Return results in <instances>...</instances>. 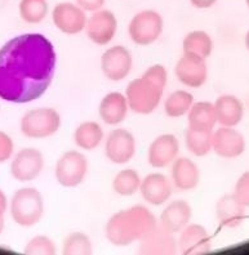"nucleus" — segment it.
<instances>
[{
    "label": "nucleus",
    "mask_w": 249,
    "mask_h": 255,
    "mask_svg": "<svg viewBox=\"0 0 249 255\" xmlns=\"http://www.w3.org/2000/svg\"><path fill=\"white\" fill-rule=\"evenodd\" d=\"M57 67L53 43L45 35L27 32L0 48V100L30 103L49 89Z\"/></svg>",
    "instance_id": "1"
},
{
    "label": "nucleus",
    "mask_w": 249,
    "mask_h": 255,
    "mask_svg": "<svg viewBox=\"0 0 249 255\" xmlns=\"http://www.w3.org/2000/svg\"><path fill=\"white\" fill-rule=\"evenodd\" d=\"M156 226L158 218L153 210L138 204L114 213L105 224V236L111 245L123 248L140 243Z\"/></svg>",
    "instance_id": "2"
},
{
    "label": "nucleus",
    "mask_w": 249,
    "mask_h": 255,
    "mask_svg": "<svg viewBox=\"0 0 249 255\" xmlns=\"http://www.w3.org/2000/svg\"><path fill=\"white\" fill-rule=\"evenodd\" d=\"M10 218L22 228H31L43 219L45 201L41 192L31 186L21 187L9 200Z\"/></svg>",
    "instance_id": "3"
},
{
    "label": "nucleus",
    "mask_w": 249,
    "mask_h": 255,
    "mask_svg": "<svg viewBox=\"0 0 249 255\" xmlns=\"http://www.w3.org/2000/svg\"><path fill=\"white\" fill-rule=\"evenodd\" d=\"M62 124L61 114L53 107H36L28 110L19 120V131L30 139L53 137Z\"/></svg>",
    "instance_id": "4"
},
{
    "label": "nucleus",
    "mask_w": 249,
    "mask_h": 255,
    "mask_svg": "<svg viewBox=\"0 0 249 255\" xmlns=\"http://www.w3.org/2000/svg\"><path fill=\"white\" fill-rule=\"evenodd\" d=\"M164 91V88L141 75L140 78L128 83L124 94L132 112L137 115H150L163 102Z\"/></svg>",
    "instance_id": "5"
},
{
    "label": "nucleus",
    "mask_w": 249,
    "mask_h": 255,
    "mask_svg": "<svg viewBox=\"0 0 249 255\" xmlns=\"http://www.w3.org/2000/svg\"><path fill=\"white\" fill-rule=\"evenodd\" d=\"M164 31V18L158 10L142 9L128 23V35L136 45L147 47L160 39Z\"/></svg>",
    "instance_id": "6"
},
{
    "label": "nucleus",
    "mask_w": 249,
    "mask_h": 255,
    "mask_svg": "<svg viewBox=\"0 0 249 255\" xmlns=\"http://www.w3.org/2000/svg\"><path fill=\"white\" fill-rule=\"evenodd\" d=\"M89 170L87 156L80 149H69L59 156L54 166L57 183L63 188H76L84 183Z\"/></svg>",
    "instance_id": "7"
},
{
    "label": "nucleus",
    "mask_w": 249,
    "mask_h": 255,
    "mask_svg": "<svg viewBox=\"0 0 249 255\" xmlns=\"http://www.w3.org/2000/svg\"><path fill=\"white\" fill-rule=\"evenodd\" d=\"M45 166V159L40 149L35 147H25L18 149L12 156L9 173L13 179L21 183H28L40 177Z\"/></svg>",
    "instance_id": "8"
},
{
    "label": "nucleus",
    "mask_w": 249,
    "mask_h": 255,
    "mask_svg": "<svg viewBox=\"0 0 249 255\" xmlns=\"http://www.w3.org/2000/svg\"><path fill=\"white\" fill-rule=\"evenodd\" d=\"M105 156L115 165H125L131 162L137 152V140L134 134L125 128H115L109 131L105 140Z\"/></svg>",
    "instance_id": "9"
},
{
    "label": "nucleus",
    "mask_w": 249,
    "mask_h": 255,
    "mask_svg": "<svg viewBox=\"0 0 249 255\" xmlns=\"http://www.w3.org/2000/svg\"><path fill=\"white\" fill-rule=\"evenodd\" d=\"M100 66L103 76L107 80L119 83L125 80L131 74L133 69V56L124 45H112L102 53Z\"/></svg>",
    "instance_id": "10"
},
{
    "label": "nucleus",
    "mask_w": 249,
    "mask_h": 255,
    "mask_svg": "<svg viewBox=\"0 0 249 255\" xmlns=\"http://www.w3.org/2000/svg\"><path fill=\"white\" fill-rule=\"evenodd\" d=\"M52 22L59 32L65 35H78L85 30L88 13L75 1H61L50 12Z\"/></svg>",
    "instance_id": "11"
},
{
    "label": "nucleus",
    "mask_w": 249,
    "mask_h": 255,
    "mask_svg": "<svg viewBox=\"0 0 249 255\" xmlns=\"http://www.w3.org/2000/svg\"><path fill=\"white\" fill-rule=\"evenodd\" d=\"M118 17L112 10L102 8L93 13H89L84 32L88 39L96 45H107L112 41L118 32Z\"/></svg>",
    "instance_id": "12"
},
{
    "label": "nucleus",
    "mask_w": 249,
    "mask_h": 255,
    "mask_svg": "<svg viewBox=\"0 0 249 255\" xmlns=\"http://www.w3.org/2000/svg\"><path fill=\"white\" fill-rule=\"evenodd\" d=\"M177 80L185 87L191 89L202 88L208 80V65L207 59L191 53H182L175 66Z\"/></svg>",
    "instance_id": "13"
},
{
    "label": "nucleus",
    "mask_w": 249,
    "mask_h": 255,
    "mask_svg": "<svg viewBox=\"0 0 249 255\" xmlns=\"http://www.w3.org/2000/svg\"><path fill=\"white\" fill-rule=\"evenodd\" d=\"M175 187L171 178L160 171L150 173L142 178L140 186V195L150 206H164L172 199Z\"/></svg>",
    "instance_id": "14"
},
{
    "label": "nucleus",
    "mask_w": 249,
    "mask_h": 255,
    "mask_svg": "<svg viewBox=\"0 0 249 255\" xmlns=\"http://www.w3.org/2000/svg\"><path fill=\"white\" fill-rule=\"evenodd\" d=\"M246 138L234 127H220L212 131V152L222 159H237L246 151Z\"/></svg>",
    "instance_id": "15"
},
{
    "label": "nucleus",
    "mask_w": 249,
    "mask_h": 255,
    "mask_svg": "<svg viewBox=\"0 0 249 255\" xmlns=\"http://www.w3.org/2000/svg\"><path fill=\"white\" fill-rule=\"evenodd\" d=\"M180 156V140L172 133L159 134L147 149V162L156 170L169 168Z\"/></svg>",
    "instance_id": "16"
},
{
    "label": "nucleus",
    "mask_w": 249,
    "mask_h": 255,
    "mask_svg": "<svg viewBox=\"0 0 249 255\" xmlns=\"http://www.w3.org/2000/svg\"><path fill=\"white\" fill-rule=\"evenodd\" d=\"M177 246L184 255L207 254L212 249V239L203 224L189 223L177 234Z\"/></svg>",
    "instance_id": "17"
},
{
    "label": "nucleus",
    "mask_w": 249,
    "mask_h": 255,
    "mask_svg": "<svg viewBox=\"0 0 249 255\" xmlns=\"http://www.w3.org/2000/svg\"><path fill=\"white\" fill-rule=\"evenodd\" d=\"M193 219V208L184 199L169 200L158 218V224L172 234L177 235Z\"/></svg>",
    "instance_id": "18"
},
{
    "label": "nucleus",
    "mask_w": 249,
    "mask_h": 255,
    "mask_svg": "<svg viewBox=\"0 0 249 255\" xmlns=\"http://www.w3.org/2000/svg\"><path fill=\"white\" fill-rule=\"evenodd\" d=\"M138 253L142 255H173L178 253L177 236L159 224L138 243Z\"/></svg>",
    "instance_id": "19"
},
{
    "label": "nucleus",
    "mask_w": 249,
    "mask_h": 255,
    "mask_svg": "<svg viewBox=\"0 0 249 255\" xmlns=\"http://www.w3.org/2000/svg\"><path fill=\"white\" fill-rule=\"evenodd\" d=\"M171 178L175 190L178 191H193L200 183V169L194 160L185 156H178L171 166Z\"/></svg>",
    "instance_id": "20"
},
{
    "label": "nucleus",
    "mask_w": 249,
    "mask_h": 255,
    "mask_svg": "<svg viewBox=\"0 0 249 255\" xmlns=\"http://www.w3.org/2000/svg\"><path fill=\"white\" fill-rule=\"evenodd\" d=\"M127 97L120 92H110L102 97L98 105V116L103 124L109 127H118L125 122L129 114Z\"/></svg>",
    "instance_id": "21"
},
{
    "label": "nucleus",
    "mask_w": 249,
    "mask_h": 255,
    "mask_svg": "<svg viewBox=\"0 0 249 255\" xmlns=\"http://www.w3.org/2000/svg\"><path fill=\"white\" fill-rule=\"evenodd\" d=\"M246 209V206L234 196V193H226L216 202V218L222 227L234 230L243 224Z\"/></svg>",
    "instance_id": "22"
},
{
    "label": "nucleus",
    "mask_w": 249,
    "mask_h": 255,
    "mask_svg": "<svg viewBox=\"0 0 249 255\" xmlns=\"http://www.w3.org/2000/svg\"><path fill=\"white\" fill-rule=\"evenodd\" d=\"M217 124L221 127H238L244 118L243 102L234 94H222L213 102Z\"/></svg>",
    "instance_id": "23"
},
{
    "label": "nucleus",
    "mask_w": 249,
    "mask_h": 255,
    "mask_svg": "<svg viewBox=\"0 0 249 255\" xmlns=\"http://www.w3.org/2000/svg\"><path fill=\"white\" fill-rule=\"evenodd\" d=\"M105 131L100 123L85 120L75 128L72 139L80 151H93L98 148L105 140Z\"/></svg>",
    "instance_id": "24"
},
{
    "label": "nucleus",
    "mask_w": 249,
    "mask_h": 255,
    "mask_svg": "<svg viewBox=\"0 0 249 255\" xmlns=\"http://www.w3.org/2000/svg\"><path fill=\"white\" fill-rule=\"evenodd\" d=\"M186 116L187 128L195 130L212 131L218 125L215 105L208 101H195Z\"/></svg>",
    "instance_id": "25"
},
{
    "label": "nucleus",
    "mask_w": 249,
    "mask_h": 255,
    "mask_svg": "<svg viewBox=\"0 0 249 255\" xmlns=\"http://www.w3.org/2000/svg\"><path fill=\"white\" fill-rule=\"evenodd\" d=\"M212 37L204 30H193L185 35L182 40V53H191L208 59L213 52Z\"/></svg>",
    "instance_id": "26"
},
{
    "label": "nucleus",
    "mask_w": 249,
    "mask_h": 255,
    "mask_svg": "<svg viewBox=\"0 0 249 255\" xmlns=\"http://www.w3.org/2000/svg\"><path fill=\"white\" fill-rule=\"evenodd\" d=\"M194 102H195V98L193 93L184 89H178L169 93L167 98L163 101V109L168 118L180 119L189 114Z\"/></svg>",
    "instance_id": "27"
},
{
    "label": "nucleus",
    "mask_w": 249,
    "mask_h": 255,
    "mask_svg": "<svg viewBox=\"0 0 249 255\" xmlns=\"http://www.w3.org/2000/svg\"><path fill=\"white\" fill-rule=\"evenodd\" d=\"M142 182L140 173L133 168H124L119 170L112 179V191L120 197H132L140 192Z\"/></svg>",
    "instance_id": "28"
},
{
    "label": "nucleus",
    "mask_w": 249,
    "mask_h": 255,
    "mask_svg": "<svg viewBox=\"0 0 249 255\" xmlns=\"http://www.w3.org/2000/svg\"><path fill=\"white\" fill-rule=\"evenodd\" d=\"M212 131L187 128L184 137L187 151L196 157H204L212 152Z\"/></svg>",
    "instance_id": "29"
},
{
    "label": "nucleus",
    "mask_w": 249,
    "mask_h": 255,
    "mask_svg": "<svg viewBox=\"0 0 249 255\" xmlns=\"http://www.w3.org/2000/svg\"><path fill=\"white\" fill-rule=\"evenodd\" d=\"M18 14L28 25H37L49 14V3L48 0H19Z\"/></svg>",
    "instance_id": "30"
},
{
    "label": "nucleus",
    "mask_w": 249,
    "mask_h": 255,
    "mask_svg": "<svg viewBox=\"0 0 249 255\" xmlns=\"http://www.w3.org/2000/svg\"><path fill=\"white\" fill-rule=\"evenodd\" d=\"M61 252L63 255H90L93 253V243L85 232L75 231L63 239Z\"/></svg>",
    "instance_id": "31"
},
{
    "label": "nucleus",
    "mask_w": 249,
    "mask_h": 255,
    "mask_svg": "<svg viewBox=\"0 0 249 255\" xmlns=\"http://www.w3.org/2000/svg\"><path fill=\"white\" fill-rule=\"evenodd\" d=\"M23 253L27 255H56L57 245L47 235H36L26 243Z\"/></svg>",
    "instance_id": "32"
},
{
    "label": "nucleus",
    "mask_w": 249,
    "mask_h": 255,
    "mask_svg": "<svg viewBox=\"0 0 249 255\" xmlns=\"http://www.w3.org/2000/svg\"><path fill=\"white\" fill-rule=\"evenodd\" d=\"M142 76L158 84L159 87L164 88V89L168 84V71L160 63H155V65H151L150 67H147L142 74Z\"/></svg>",
    "instance_id": "33"
},
{
    "label": "nucleus",
    "mask_w": 249,
    "mask_h": 255,
    "mask_svg": "<svg viewBox=\"0 0 249 255\" xmlns=\"http://www.w3.org/2000/svg\"><path fill=\"white\" fill-rule=\"evenodd\" d=\"M233 193L246 208H249V170L238 178Z\"/></svg>",
    "instance_id": "34"
},
{
    "label": "nucleus",
    "mask_w": 249,
    "mask_h": 255,
    "mask_svg": "<svg viewBox=\"0 0 249 255\" xmlns=\"http://www.w3.org/2000/svg\"><path fill=\"white\" fill-rule=\"evenodd\" d=\"M14 155V142L9 134L0 130V164L10 161Z\"/></svg>",
    "instance_id": "35"
},
{
    "label": "nucleus",
    "mask_w": 249,
    "mask_h": 255,
    "mask_svg": "<svg viewBox=\"0 0 249 255\" xmlns=\"http://www.w3.org/2000/svg\"><path fill=\"white\" fill-rule=\"evenodd\" d=\"M74 1L87 13H93L98 9H102L106 4V0H74Z\"/></svg>",
    "instance_id": "36"
},
{
    "label": "nucleus",
    "mask_w": 249,
    "mask_h": 255,
    "mask_svg": "<svg viewBox=\"0 0 249 255\" xmlns=\"http://www.w3.org/2000/svg\"><path fill=\"white\" fill-rule=\"evenodd\" d=\"M9 210V200L6 197L5 192L0 188V235L4 232L5 228V215Z\"/></svg>",
    "instance_id": "37"
},
{
    "label": "nucleus",
    "mask_w": 249,
    "mask_h": 255,
    "mask_svg": "<svg viewBox=\"0 0 249 255\" xmlns=\"http://www.w3.org/2000/svg\"><path fill=\"white\" fill-rule=\"evenodd\" d=\"M190 1L191 5L196 9H209V8H212L213 5L217 4L218 0H189Z\"/></svg>",
    "instance_id": "38"
},
{
    "label": "nucleus",
    "mask_w": 249,
    "mask_h": 255,
    "mask_svg": "<svg viewBox=\"0 0 249 255\" xmlns=\"http://www.w3.org/2000/svg\"><path fill=\"white\" fill-rule=\"evenodd\" d=\"M244 44H246L247 50L249 52V30L246 32V36H244Z\"/></svg>",
    "instance_id": "39"
},
{
    "label": "nucleus",
    "mask_w": 249,
    "mask_h": 255,
    "mask_svg": "<svg viewBox=\"0 0 249 255\" xmlns=\"http://www.w3.org/2000/svg\"><path fill=\"white\" fill-rule=\"evenodd\" d=\"M246 5H247V8L249 9V0H246Z\"/></svg>",
    "instance_id": "40"
},
{
    "label": "nucleus",
    "mask_w": 249,
    "mask_h": 255,
    "mask_svg": "<svg viewBox=\"0 0 249 255\" xmlns=\"http://www.w3.org/2000/svg\"><path fill=\"white\" fill-rule=\"evenodd\" d=\"M0 111H1V105H0Z\"/></svg>",
    "instance_id": "41"
}]
</instances>
